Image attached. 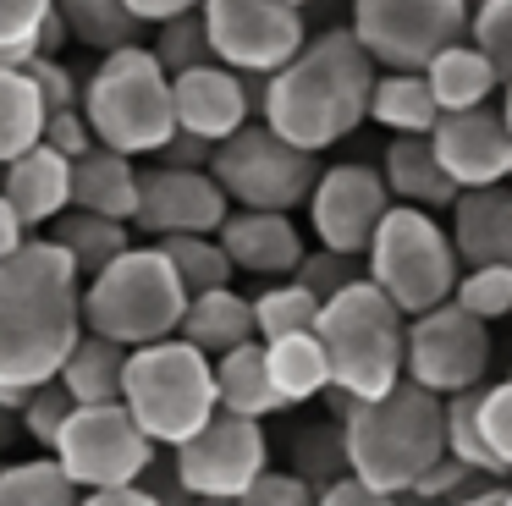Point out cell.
Masks as SVG:
<instances>
[{
	"label": "cell",
	"mask_w": 512,
	"mask_h": 506,
	"mask_svg": "<svg viewBox=\"0 0 512 506\" xmlns=\"http://www.w3.org/2000/svg\"><path fill=\"white\" fill-rule=\"evenodd\" d=\"M83 341V275L50 237H28L0 264V407L17 413Z\"/></svg>",
	"instance_id": "6da1fadb"
},
{
	"label": "cell",
	"mask_w": 512,
	"mask_h": 506,
	"mask_svg": "<svg viewBox=\"0 0 512 506\" xmlns=\"http://www.w3.org/2000/svg\"><path fill=\"white\" fill-rule=\"evenodd\" d=\"M375 77H380L375 61L364 55V44L353 33L325 28L314 39H303V50L276 77H265L259 121L281 143H292V149L320 160V149H331L353 127H364Z\"/></svg>",
	"instance_id": "7a4b0ae2"
},
{
	"label": "cell",
	"mask_w": 512,
	"mask_h": 506,
	"mask_svg": "<svg viewBox=\"0 0 512 506\" xmlns=\"http://www.w3.org/2000/svg\"><path fill=\"white\" fill-rule=\"evenodd\" d=\"M347 473L380 495H408L435 462L446 457V413L441 396L402 380L380 402H353L342 418Z\"/></svg>",
	"instance_id": "3957f363"
},
{
	"label": "cell",
	"mask_w": 512,
	"mask_h": 506,
	"mask_svg": "<svg viewBox=\"0 0 512 506\" xmlns=\"http://www.w3.org/2000/svg\"><path fill=\"white\" fill-rule=\"evenodd\" d=\"M182 314H188V292L155 242L127 248L122 259H111L100 275L83 281V330L122 352L171 341Z\"/></svg>",
	"instance_id": "277c9868"
},
{
	"label": "cell",
	"mask_w": 512,
	"mask_h": 506,
	"mask_svg": "<svg viewBox=\"0 0 512 506\" xmlns=\"http://www.w3.org/2000/svg\"><path fill=\"white\" fill-rule=\"evenodd\" d=\"M314 336L331 363V391L347 402H380L402 385V347H408V319L386 303L369 281H353L320 303Z\"/></svg>",
	"instance_id": "5b68a950"
},
{
	"label": "cell",
	"mask_w": 512,
	"mask_h": 506,
	"mask_svg": "<svg viewBox=\"0 0 512 506\" xmlns=\"http://www.w3.org/2000/svg\"><path fill=\"white\" fill-rule=\"evenodd\" d=\"M83 121L94 132V149L111 154H160L177 132L171 116V77L149 55V44L100 55V66L83 83Z\"/></svg>",
	"instance_id": "8992f818"
},
{
	"label": "cell",
	"mask_w": 512,
	"mask_h": 506,
	"mask_svg": "<svg viewBox=\"0 0 512 506\" xmlns=\"http://www.w3.org/2000/svg\"><path fill=\"white\" fill-rule=\"evenodd\" d=\"M122 407L155 446L177 451L182 440H193L221 413L215 407V363L199 347H188L182 336L127 352Z\"/></svg>",
	"instance_id": "52a82bcc"
},
{
	"label": "cell",
	"mask_w": 512,
	"mask_h": 506,
	"mask_svg": "<svg viewBox=\"0 0 512 506\" xmlns=\"http://www.w3.org/2000/svg\"><path fill=\"white\" fill-rule=\"evenodd\" d=\"M457 275H463V259L452 248V231L435 215H424V209L391 204L375 242H369V253H364V281L402 319H419L430 308L452 303Z\"/></svg>",
	"instance_id": "ba28073f"
},
{
	"label": "cell",
	"mask_w": 512,
	"mask_h": 506,
	"mask_svg": "<svg viewBox=\"0 0 512 506\" xmlns=\"http://www.w3.org/2000/svg\"><path fill=\"white\" fill-rule=\"evenodd\" d=\"M215 187L226 193L232 209H254V215H292L298 204H309L314 182H320V160L292 143H281L265 121H248L243 132L215 149L210 160Z\"/></svg>",
	"instance_id": "9c48e42d"
},
{
	"label": "cell",
	"mask_w": 512,
	"mask_h": 506,
	"mask_svg": "<svg viewBox=\"0 0 512 506\" xmlns=\"http://www.w3.org/2000/svg\"><path fill=\"white\" fill-rule=\"evenodd\" d=\"M155 451L160 446L127 418V407L111 402V407H72V418L61 424L56 446H50V462L78 495H94V490L144 484V473L155 468Z\"/></svg>",
	"instance_id": "30bf717a"
},
{
	"label": "cell",
	"mask_w": 512,
	"mask_h": 506,
	"mask_svg": "<svg viewBox=\"0 0 512 506\" xmlns=\"http://www.w3.org/2000/svg\"><path fill=\"white\" fill-rule=\"evenodd\" d=\"M375 72H424L441 50L468 39L463 0H353L347 22Z\"/></svg>",
	"instance_id": "8fae6325"
},
{
	"label": "cell",
	"mask_w": 512,
	"mask_h": 506,
	"mask_svg": "<svg viewBox=\"0 0 512 506\" xmlns=\"http://www.w3.org/2000/svg\"><path fill=\"white\" fill-rule=\"evenodd\" d=\"M199 22L210 55L237 77H276L309 39L303 11L281 6V0H204Z\"/></svg>",
	"instance_id": "7c38bea8"
},
{
	"label": "cell",
	"mask_w": 512,
	"mask_h": 506,
	"mask_svg": "<svg viewBox=\"0 0 512 506\" xmlns=\"http://www.w3.org/2000/svg\"><path fill=\"white\" fill-rule=\"evenodd\" d=\"M490 369V325L463 314L457 303H441L430 314L408 319V347H402V380L430 396L479 391Z\"/></svg>",
	"instance_id": "4fadbf2b"
},
{
	"label": "cell",
	"mask_w": 512,
	"mask_h": 506,
	"mask_svg": "<svg viewBox=\"0 0 512 506\" xmlns=\"http://www.w3.org/2000/svg\"><path fill=\"white\" fill-rule=\"evenodd\" d=\"M270 468V440L265 424L215 413L193 440L171 451V473L193 501H237L259 473Z\"/></svg>",
	"instance_id": "5bb4252c"
},
{
	"label": "cell",
	"mask_w": 512,
	"mask_h": 506,
	"mask_svg": "<svg viewBox=\"0 0 512 506\" xmlns=\"http://www.w3.org/2000/svg\"><path fill=\"white\" fill-rule=\"evenodd\" d=\"M303 209H309V226H314V237H320L325 253L364 259L375 231H380V220H386V209H391V193H386L375 165L347 160V165H325Z\"/></svg>",
	"instance_id": "9a60e30c"
},
{
	"label": "cell",
	"mask_w": 512,
	"mask_h": 506,
	"mask_svg": "<svg viewBox=\"0 0 512 506\" xmlns=\"http://www.w3.org/2000/svg\"><path fill=\"white\" fill-rule=\"evenodd\" d=\"M259 105H265V77H237V72H226L221 61L171 77V116H177V132L210 143V149H221L232 132H243L248 121H259Z\"/></svg>",
	"instance_id": "2e32d148"
},
{
	"label": "cell",
	"mask_w": 512,
	"mask_h": 506,
	"mask_svg": "<svg viewBox=\"0 0 512 506\" xmlns=\"http://www.w3.org/2000/svg\"><path fill=\"white\" fill-rule=\"evenodd\" d=\"M232 204L215 187L210 171H144L138 176V215L133 226L149 231L155 242L166 237H215L226 226Z\"/></svg>",
	"instance_id": "e0dca14e"
},
{
	"label": "cell",
	"mask_w": 512,
	"mask_h": 506,
	"mask_svg": "<svg viewBox=\"0 0 512 506\" xmlns=\"http://www.w3.org/2000/svg\"><path fill=\"white\" fill-rule=\"evenodd\" d=\"M430 149L441 171L452 176L457 193H479V187H507L512 176V132L496 105L463 110V116H441L430 132Z\"/></svg>",
	"instance_id": "ac0fdd59"
},
{
	"label": "cell",
	"mask_w": 512,
	"mask_h": 506,
	"mask_svg": "<svg viewBox=\"0 0 512 506\" xmlns=\"http://www.w3.org/2000/svg\"><path fill=\"white\" fill-rule=\"evenodd\" d=\"M226 264L259 281H292V270L303 264V231L292 215H254V209H232L226 226L215 231Z\"/></svg>",
	"instance_id": "d6986e66"
},
{
	"label": "cell",
	"mask_w": 512,
	"mask_h": 506,
	"mask_svg": "<svg viewBox=\"0 0 512 506\" xmlns=\"http://www.w3.org/2000/svg\"><path fill=\"white\" fill-rule=\"evenodd\" d=\"M0 198L12 204V215L23 220V231L34 237L39 226H56L72 209V160H61L56 149H28L23 160H12L0 171Z\"/></svg>",
	"instance_id": "ffe728a7"
},
{
	"label": "cell",
	"mask_w": 512,
	"mask_h": 506,
	"mask_svg": "<svg viewBox=\"0 0 512 506\" xmlns=\"http://www.w3.org/2000/svg\"><path fill=\"white\" fill-rule=\"evenodd\" d=\"M452 248L463 270L474 264H501L512 270V187H479V193H457L452 204Z\"/></svg>",
	"instance_id": "44dd1931"
},
{
	"label": "cell",
	"mask_w": 512,
	"mask_h": 506,
	"mask_svg": "<svg viewBox=\"0 0 512 506\" xmlns=\"http://www.w3.org/2000/svg\"><path fill=\"white\" fill-rule=\"evenodd\" d=\"M138 160L111 149H89L83 160H72V209L78 215H100L116 226H133L138 215Z\"/></svg>",
	"instance_id": "7402d4cb"
},
{
	"label": "cell",
	"mask_w": 512,
	"mask_h": 506,
	"mask_svg": "<svg viewBox=\"0 0 512 506\" xmlns=\"http://www.w3.org/2000/svg\"><path fill=\"white\" fill-rule=\"evenodd\" d=\"M380 182H386L391 204L424 209V215L457 204V187H452V176L441 171L430 138H391L386 143V160H380Z\"/></svg>",
	"instance_id": "603a6c76"
},
{
	"label": "cell",
	"mask_w": 512,
	"mask_h": 506,
	"mask_svg": "<svg viewBox=\"0 0 512 506\" xmlns=\"http://www.w3.org/2000/svg\"><path fill=\"white\" fill-rule=\"evenodd\" d=\"M177 336L215 363V358H226V352L254 341V308H248V297L232 292V286L199 292V297H188V314H182Z\"/></svg>",
	"instance_id": "cb8c5ba5"
},
{
	"label": "cell",
	"mask_w": 512,
	"mask_h": 506,
	"mask_svg": "<svg viewBox=\"0 0 512 506\" xmlns=\"http://www.w3.org/2000/svg\"><path fill=\"white\" fill-rule=\"evenodd\" d=\"M424 83H430V99L441 116H463V110H485L490 99L501 94V77L496 66L485 61V55L474 50V44H452V50H441L430 66H424Z\"/></svg>",
	"instance_id": "d4e9b609"
},
{
	"label": "cell",
	"mask_w": 512,
	"mask_h": 506,
	"mask_svg": "<svg viewBox=\"0 0 512 506\" xmlns=\"http://www.w3.org/2000/svg\"><path fill=\"white\" fill-rule=\"evenodd\" d=\"M259 347H265V374H270V385H276L281 407L314 402V396L331 391V363H325V347H320L314 330L281 336V341H259Z\"/></svg>",
	"instance_id": "484cf974"
},
{
	"label": "cell",
	"mask_w": 512,
	"mask_h": 506,
	"mask_svg": "<svg viewBox=\"0 0 512 506\" xmlns=\"http://www.w3.org/2000/svg\"><path fill=\"white\" fill-rule=\"evenodd\" d=\"M215 407L232 418H248V424H265L270 413H281L276 385L265 374V347L248 341V347L215 358Z\"/></svg>",
	"instance_id": "4316f807"
},
{
	"label": "cell",
	"mask_w": 512,
	"mask_h": 506,
	"mask_svg": "<svg viewBox=\"0 0 512 506\" xmlns=\"http://www.w3.org/2000/svg\"><path fill=\"white\" fill-rule=\"evenodd\" d=\"M369 121L386 127L391 138H430L441 110L430 99L424 72H380L369 88Z\"/></svg>",
	"instance_id": "83f0119b"
},
{
	"label": "cell",
	"mask_w": 512,
	"mask_h": 506,
	"mask_svg": "<svg viewBox=\"0 0 512 506\" xmlns=\"http://www.w3.org/2000/svg\"><path fill=\"white\" fill-rule=\"evenodd\" d=\"M122 374H127V352L83 330V341L61 363L56 385L72 396V407H111L122 402Z\"/></svg>",
	"instance_id": "f1b7e54d"
},
{
	"label": "cell",
	"mask_w": 512,
	"mask_h": 506,
	"mask_svg": "<svg viewBox=\"0 0 512 506\" xmlns=\"http://www.w3.org/2000/svg\"><path fill=\"white\" fill-rule=\"evenodd\" d=\"M45 99H39L28 66H0V171L12 160H23L28 149H39L45 138Z\"/></svg>",
	"instance_id": "f546056e"
},
{
	"label": "cell",
	"mask_w": 512,
	"mask_h": 506,
	"mask_svg": "<svg viewBox=\"0 0 512 506\" xmlns=\"http://www.w3.org/2000/svg\"><path fill=\"white\" fill-rule=\"evenodd\" d=\"M56 22L72 44H89L100 55L144 44V22L127 11V0H56Z\"/></svg>",
	"instance_id": "4dcf8cb0"
},
{
	"label": "cell",
	"mask_w": 512,
	"mask_h": 506,
	"mask_svg": "<svg viewBox=\"0 0 512 506\" xmlns=\"http://www.w3.org/2000/svg\"><path fill=\"white\" fill-rule=\"evenodd\" d=\"M50 242H56L61 253L72 259V270L89 281V275H100L111 259H122L133 242H127V226H116V220H100V215H78V209H67V215L50 226Z\"/></svg>",
	"instance_id": "1f68e13d"
},
{
	"label": "cell",
	"mask_w": 512,
	"mask_h": 506,
	"mask_svg": "<svg viewBox=\"0 0 512 506\" xmlns=\"http://www.w3.org/2000/svg\"><path fill=\"white\" fill-rule=\"evenodd\" d=\"M248 308H254V341L303 336V330H314V319H320V303H314L298 281H270L259 297H248Z\"/></svg>",
	"instance_id": "d6a6232c"
},
{
	"label": "cell",
	"mask_w": 512,
	"mask_h": 506,
	"mask_svg": "<svg viewBox=\"0 0 512 506\" xmlns=\"http://www.w3.org/2000/svg\"><path fill=\"white\" fill-rule=\"evenodd\" d=\"M160 253H166V264H171V275L182 281V292L188 297H199V292H221V286H232V264H226V253H221V242L215 237H166V242H155Z\"/></svg>",
	"instance_id": "836d02e7"
},
{
	"label": "cell",
	"mask_w": 512,
	"mask_h": 506,
	"mask_svg": "<svg viewBox=\"0 0 512 506\" xmlns=\"http://www.w3.org/2000/svg\"><path fill=\"white\" fill-rule=\"evenodd\" d=\"M0 506H78V490L61 479V468L50 457L6 462L0 468Z\"/></svg>",
	"instance_id": "e575fe53"
},
{
	"label": "cell",
	"mask_w": 512,
	"mask_h": 506,
	"mask_svg": "<svg viewBox=\"0 0 512 506\" xmlns=\"http://www.w3.org/2000/svg\"><path fill=\"white\" fill-rule=\"evenodd\" d=\"M452 303L463 314H474L479 325H496V319H512V270L501 264H474V270L457 275Z\"/></svg>",
	"instance_id": "d590c367"
},
{
	"label": "cell",
	"mask_w": 512,
	"mask_h": 506,
	"mask_svg": "<svg viewBox=\"0 0 512 506\" xmlns=\"http://www.w3.org/2000/svg\"><path fill=\"white\" fill-rule=\"evenodd\" d=\"M474 424H479V440H485L496 473L507 479V473H512V380L479 385V396H474Z\"/></svg>",
	"instance_id": "8d00e7d4"
},
{
	"label": "cell",
	"mask_w": 512,
	"mask_h": 506,
	"mask_svg": "<svg viewBox=\"0 0 512 506\" xmlns=\"http://www.w3.org/2000/svg\"><path fill=\"white\" fill-rule=\"evenodd\" d=\"M149 55L160 61V72L177 77V72H193V66H210V39H204V22L199 11L193 17H177V22H160L155 44H149Z\"/></svg>",
	"instance_id": "74e56055"
},
{
	"label": "cell",
	"mask_w": 512,
	"mask_h": 506,
	"mask_svg": "<svg viewBox=\"0 0 512 506\" xmlns=\"http://www.w3.org/2000/svg\"><path fill=\"white\" fill-rule=\"evenodd\" d=\"M56 0H0V55L6 61H34L39 50V28L50 22Z\"/></svg>",
	"instance_id": "f35d334b"
},
{
	"label": "cell",
	"mask_w": 512,
	"mask_h": 506,
	"mask_svg": "<svg viewBox=\"0 0 512 506\" xmlns=\"http://www.w3.org/2000/svg\"><path fill=\"white\" fill-rule=\"evenodd\" d=\"M468 44L496 66L501 83H512V0H485L468 17Z\"/></svg>",
	"instance_id": "ab89813d"
},
{
	"label": "cell",
	"mask_w": 512,
	"mask_h": 506,
	"mask_svg": "<svg viewBox=\"0 0 512 506\" xmlns=\"http://www.w3.org/2000/svg\"><path fill=\"white\" fill-rule=\"evenodd\" d=\"M292 281H298L314 303H331L336 292H347L353 281H364V270H358V259H342V253L314 248V253H303V264L292 270Z\"/></svg>",
	"instance_id": "60d3db41"
},
{
	"label": "cell",
	"mask_w": 512,
	"mask_h": 506,
	"mask_svg": "<svg viewBox=\"0 0 512 506\" xmlns=\"http://www.w3.org/2000/svg\"><path fill=\"white\" fill-rule=\"evenodd\" d=\"M72 418V396L61 391L56 380L50 385H39V391H28V402L17 407V424H23V435L28 440H39V446H56V435H61V424Z\"/></svg>",
	"instance_id": "b9f144b4"
},
{
	"label": "cell",
	"mask_w": 512,
	"mask_h": 506,
	"mask_svg": "<svg viewBox=\"0 0 512 506\" xmlns=\"http://www.w3.org/2000/svg\"><path fill=\"white\" fill-rule=\"evenodd\" d=\"M28 77H34L39 99H45L50 116H61V110H83V77L72 72V66H61L56 55H34V61H23Z\"/></svg>",
	"instance_id": "7bdbcfd3"
},
{
	"label": "cell",
	"mask_w": 512,
	"mask_h": 506,
	"mask_svg": "<svg viewBox=\"0 0 512 506\" xmlns=\"http://www.w3.org/2000/svg\"><path fill=\"white\" fill-rule=\"evenodd\" d=\"M237 506H314V484L298 479V473L265 468L243 495H237Z\"/></svg>",
	"instance_id": "ee69618b"
},
{
	"label": "cell",
	"mask_w": 512,
	"mask_h": 506,
	"mask_svg": "<svg viewBox=\"0 0 512 506\" xmlns=\"http://www.w3.org/2000/svg\"><path fill=\"white\" fill-rule=\"evenodd\" d=\"M45 149H56L61 160H83V154L94 149V132H89V121H83V110H61V116H50L45 121Z\"/></svg>",
	"instance_id": "f6af8a7d"
},
{
	"label": "cell",
	"mask_w": 512,
	"mask_h": 506,
	"mask_svg": "<svg viewBox=\"0 0 512 506\" xmlns=\"http://www.w3.org/2000/svg\"><path fill=\"white\" fill-rule=\"evenodd\" d=\"M314 506H397V495H380V490H369L364 479L342 473V479H331V484L314 490Z\"/></svg>",
	"instance_id": "bcb514c9"
},
{
	"label": "cell",
	"mask_w": 512,
	"mask_h": 506,
	"mask_svg": "<svg viewBox=\"0 0 512 506\" xmlns=\"http://www.w3.org/2000/svg\"><path fill=\"white\" fill-rule=\"evenodd\" d=\"M215 149L199 138H188V132H171V143L160 149V171H210Z\"/></svg>",
	"instance_id": "7dc6e473"
},
{
	"label": "cell",
	"mask_w": 512,
	"mask_h": 506,
	"mask_svg": "<svg viewBox=\"0 0 512 506\" xmlns=\"http://www.w3.org/2000/svg\"><path fill=\"white\" fill-rule=\"evenodd\" d=\"M204 0H127V11H133L144 28H160V22H177V17H193Z\"/></svg>",
	"instance_id": "c3c4849f"
},
{
	"label": "cell",
	"mask_w": 512,
	"mask_h": 506,
	"mask_svg": "<svg viewBox=\"0 0 512 506\" xmlns=\"http://www.w3.org/2000/svg\"><path fill=\"white\" fill-rule=\"evenodd\" d=\"M78 506H155V495L144 484H127V490H94V495H78Z\"/></svg>",
	"instance_id": "681fc988"
},
{
	"label": "cell",
	"mask_w": 512,
	"mask_h": 506,
	"mask_svg": "<svg viewBox=\"0 0 512 506\" xmlns=\"http://www.w3.org/2000/svg\"><path fill=\"white\" fill-rule=\"evenodd\" d=\"M28 242V231H23V220L12 215V204H6V198H0V264L12 259L17 248H23Z\"/></svg>",
	"instance_id": "f907efd6"
},
{
	"label": "cell",
	"mask_w": 512,
	"mask_h": 506,
	"mask_svg": "<svg viewBox=\"0 0 512 506\" xmlns=\"http://www.w3.org/2000/svg\"><path fill=\"white\" fill-rule=\"evenodd\" d=\"M457 506H507V490H501V484H485V490H474L468 501H457Z\"/></svg>",
	"instance_id": "816d5d0a"
},
{
	"label": "cell",
	"mask_w": 512,
	"mask_h": 506,
	"mask_svg": "<svg viewBox=\"0 0 512 506\" xmlns=\"http://www.w3.org/2000/svg\"><path fill=\"white\" fill-rule=\"evenodd\" d=\"M496 110H501V121H507V132H512V83H501V105Z\"/></svg>",
	"instance_id": "f5cc1de1"
},
{
	"label": "cell",
	"mask_w": 512,
	"mask_h": 506,
	"mask_svg": "<svg viewBox=\"0 0 512 506\" xmlns=\"http://www.w3.org/2000/svg\"><path fill=\"white\" fill-rule=\"evenodd\" d=\"M397 506H446V501H424V495H397Z\"/></svg>",
	"instance_id": "db71d44e"
},
{
	"label": "cell",
	"mask_w": 512,
	"mask_h": 506,
	"mask_svg": "<svg viewBox=\"0 0 512 506\" xmlns=\"http://www.w3.org/2000/svg\"><path fill=\"white\" fill-rule=\"evenodd\" d=\"M281 6H292V11H303V6H314V0H281Z\"/></svg>",
	"instance_id": "11a10c76"
},
{
	"label": "cell",
	"mask_w": 512,
	"mask_h": 506,
	"mask_svg": "<svg viewBox=\"0 0 512 506\" xmlns=\"http://www.w3.org/2000/svg\"><path fill=\"white\" fill-rule=\"evenodd\" d=\"M463 6H468V17H474V11H479V6H485V0H463Z\"/></svg>",
	"instance_id": "9f6ffc18"
},
{
	"label": "cell",
	"mask_w": 512,
	"mask_h": 506,
	"mask_svg": "<svg viewBox=\"0 0 512 506\" xmlns=\"http://www.w3.org/2000/svg\"><path fill=\"white\" fill-rule=\"evenodd\" d=\"M193 506H237V501H193Z\"/></svg>",
	"instance_id": "6f0895ef"
},
{
	"label": "cell",
	"mask_w": 512,
	"mask_h": 506,
	"mask_svg": "<svg viewBox=\"0 0 512 506\" xmlns=\"http://www.w3.org/2000/svg\"><path fill=\"white\" fill-rule=\"evenodd\" d=\"M0 66H17V61H6V55H0Z\"/></svg>",
	"instance_id": "680465c9"
},
{
	"label": "cell",
	"mask_w": 512,
	"mask_h": 506,
	"mask_svg": "<svg viewBox=\"0 0 512 506\" xmlns=\"http://www.w3.org/2000/svg\"><path fill=\"white\" fill-rule=\"evenodd\" d=\"M507 506H512V490H507Z\"/></svg>",
	"instance_id": "91938a15"
},
{
	"label": "cell",
	"mask_w": 512,
	"mask_h": 506,
	"mask_svg": "<svg viewBox=\"0 0 512 506\" xmlns=\"http://www.w3.org/2000/svg\"><path fill=\"white\" fill-rule=\"evenodd\" d=\"M507 187H512V176H507Z\"/></svg>",
	"instance_id": "94428289"
},
{
	"label": "cell",
	"mask_w": 512,
	"mask_h": 506,
	"mask_svg": "<svg viewBox=\"0 0 512 506\" xmlns=\"http://www.w3.org/2000/svg\"><path fill=\"white\" fill-rule=\"evenodd\" d=\"M507 380H512V374H507Z\"/></svg>",
	"instance_id": "6125c7cd"
}]
</instances>
